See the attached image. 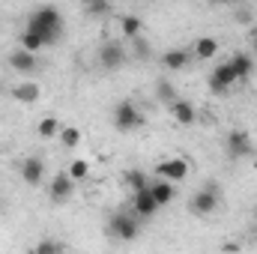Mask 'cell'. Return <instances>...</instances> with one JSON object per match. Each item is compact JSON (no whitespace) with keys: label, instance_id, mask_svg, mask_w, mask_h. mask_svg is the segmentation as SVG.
Instances as JSON below:
<instances>
[{"label":"cell","instance_id":"cell-21","mask_svg":"<svg viewBox=\"0 0 257 254\" xmlns=\"http://www.w3.org/2000/svg\"><path fill=\"white\" fill-rule=\"evenodd\" d=\"M18 45H21V48H27V51H36V54H39V51L45 48L42 36H36V33H33V30H27V27H24V30L18 33Z\"/></svg>","mask_w":257,"mask_h":254},{"label":"cell","instance_id":"cell-3","mask_svg":"<svg viewBox=\"0 0 257 254\" xmlns=\"http://www.w3.org/2000/svg\"><path fill=\"white\" fill-rule=\"evenodd\" d=\"M111 117H114V126L120 129V132H135V129L144 126V114H141V108L132 99L117 102L114 111H111Z\"/></svg>","mask_w":257,"mask_h":254},{"label":"cell","instance_id":"cell-25","mask_svg":"<svg viewBox=\"0 0 257 254\" xmlns=\"http://www.w3.org/2000/svg\"><path fill=\"white\" fill-rule=\"evenodd\" d=\"M84 12L90 18H108L111 15V0H90V3H84Z\"/></svg>","mask_w":257,"mask_h":254},{"label":"cell","instance_id":"cell-6","mask_svg":"<svg viewBox=\"0 0 257 254\" xmlns=\"http://www.w3.org/2000/svg\"><path fill=\"white\" fill-rule=\"evenodd\" d=\"M128 60L126 48L120 45V42H114V39H108V42H102V48H99V63L102 69H108V72H117V69H123Z\"/></svg>","mask_w":257,"mask_h":254},{"label":"cell","instance_id":"cell-13","mask_svg":"<svg viewBox=\"0 0 257 254\" xmlns=\"http://www.w3.org/2000/svg\"><path fill=\"white\" fill-rule=\"evenodd\" d=\"M168 111H171V117L180 123V126H192L194 120H197V111H194V105L189 102V99H174L171 105H168Z\"/></svg>","mask_w":257,"mask_h":254},{"label":"cell","instance_id":"cell-20","mask_svg":"<svg viewBox=\"0 0 257 254\" xmlns=\"http://www.w3.org/2000/svg\"><path fill=\"white\" fill-rule=\"evenodd\" d=\"M120 33H123L126 39L141 36V33H144V21H141L138 15H123V18H120Z\"/></svg>","mask_w":257,"mask_h":254},{"label":"cell","instance_id":"cell-29","mask_svg":"<svg viewBox=\"0 0 257 254\" xmlns=\"http://www.w3.org/2000/svg\"><path fill=\"white\" fill-rule=\"evenodd\" d=\"M251 45H254V54H257V33L251 36Z\"/></svg>","mask_w":257,"mask_h":254},{"label":"cell","instance_id":"cell-11","mask_svg":"<svg viewBox=\"0 0 257 254\" xmlns=\"http://www.w3.org/2000/svg\"><path fill=\"white\" fill-rule=\"evenodd\" d=\"M21 180H24L27 186H39V183L45 180V162H42L39 156H27V159L21 162Z\"/></svg>","mask_w":257,"mask_h":254},{"label":"cell","instance_id":"cell-18","mask_svg":"<svg viewBox=\"0 0 257 254\" xmlns=\"http://www.w3.org/2000/svg\"><path fill=\"white\" fill-rule=\"evenodd\" d=\"M230 66H233V72H236L239 81H248V75L254 72V60H251L245 51H236V54L230 57Z\"/></svg>","mask_w":257,"mask_h":254},{"label":"cell","instance_id":"cell-1","mask_svg":"<svg viewBox=\"0 0 257 254\" xmlns=\"http://www.w3.org/2000/svg\"><path fill=\"white\" fill-rule=\"evenodd\" d=\"M27 30H33L36 36H42L45 45H57L60 36H63V15H60V9L51 6V3L36 6L27 15Z\"/></svg>","mask_w":257,"mask_h":254},{"label":"cell","instance_id":"cell-7","mask_svg":"<svg viewBox=\"0 0 257 254\" xmlns=\"http://www.w3.org/2000/svg\"><path fill=\"white\" fill-rule=\"evenodd\" d=\"M156 177L171 180L174 186L183 183V180L189 177V159H183V156H177V159H162V162L156 165Z\"/></svg>","mask_w":257,"mask_h":254},{"label":"cell","instance_id":"cell-22","mask_svg":"<svg viewBox=\"0 0 257 254\" xmlns=\"http://www.w3.org/2000/svg\"><path fill=\"white\" fill-rule=\"evenodd\" d=\"M57 138H60V144H63L66 150H75V147H81V138H84V135H81L78 126H63Z\"/></svg>","mask_w":257,"mask_h":254},{"label":"cell","instance_id":"cell-27","mask_svg":"<svg viewBox=\"0 0 257 254\" xmlns=\"http://www.w3.org/2000/svg\"><path fill=\"white\" fill-rule=\"evenodd\" d=\"M156 96H159V102L171 105V102L177 99V87H174L171 81H159V84H156Z\"/></svg>","mask_w":257,"mask_h":254},{"label":"cell","instance_id":"cell-5","mask_svg":"<svg viewBox=\"0 0 257 254\" xmlns=\"http://www.w3.org/2000/svg\"><path fill=\"white\" fill-rule=\"evenodd\" d=\"M218 203H221V197H218L215 186H206V189L194 191L192 197H189V209H192L194 215H212L218 209Z\"/></svg>","mask_w":257,"mask_h":254},{"label":"cell","instance_id":"cell-12","mask_svg":"<svg viewBox=\"0 0 257 254\" xmlns=\"http://www.w3.org/2000/svg\"><path fill=\"white\" fill-rule=\"evenodd\" d=\"M72 191H75V180L69 177V174H54V180H51V186H48V194H51V200L54 203H66L69 197H72Z\"/></svg>","mask_w":257,"mask_h":254},{"label":"cell","instance_id":"cell-30","mask_svg":"<svg viewBox=\"0 0 257 254\" xmlns=\"http://www.w3.org/2000/svg\"><path fill=\"white\" fill-rule=\"evenodd\" d=\"M209 3H230V0H209Z\"/></svg>","mask_w":257,"mask_h":254},{"label":"cell","instance_id":"cell-15","mask_svg":"<svg viewBox=\"0 0 257 254\" xmlns=\"http://www.w3.org/2000/svg\"><path fill=\"white\" fill-rule=\"evenodd\" d=\"M150 191H153V197H156V203H159V206H168V203L177 197L174 183H171V180H162V177L150 180Z\"/></svg>","mask_w":257,"mask_h":254},{"label":"cell","instance_id":"cell-28","mask_svg":"<svg viewBox=\"0 0 257 254\" xmlns=\"http://www.w3.org/2000/svg\"><path fill=\"white\" fill-rule=\"evenodd\" d=\"M63 248H66L63 242H57V239H45V242H39L33 251L36 254H57V251H63Z\"/></svg>","mask_w":257,"mask_h":254},{"label":"cell","instance_id":"cell-4","mask_svg":"<svg viewBox=\"0 0 257 254\" xmlns=\"http://www.w3.org/2000/svg\"><path fill=\"white\" fill-rule=\"evenodd\" d=\"M236 81H239V78H236V72H233L230 60H224V63H218L212 72H209L206 87H209L212 96H224V93H230V87H233Z\"/></svg>","mask_w":257,"mask_h":254},{"label":"cell","instance_id":"cell-17","mask_svg":"<svg viewBox=\"0 0 257 254\" xmlns=\"http://www.w3.org/2000/svg\"><path fill=\"white\" fill-rule=\"evenodd\" d=\"M197 60H212L218 54V39L215 36H200L194 39V51H192Z\"/></svg>","mask_w":257,"mask_h":254},{"label":"cell","instance_id":"cell-19","mask_svg":"<svg viewBox=\"0 0 257 254\" xmlns=\"http://www.w3.org/2000/svg\"><path fill=\"white\" fill-rule=\"evenodd\" d=\"M60 120L57 117H42L39 123H36V135L42 138V141H51V138H57L60 135Z\"/></svg>","mask_w":257,"mask_h":254},{"label":"cell","instance_id":"cell-31","mask_svg":"<svg viewBox=\"0 0 257 254\" xmlns=\"http://www.w3.org/2000/svg\"><path fill=\"white\" fill-rule=\"evenodd\" d=\"M81 3H90V0H81Z\"/></svg>","mask_w":257,"mask_h":254},{"label":"cell","instance_id":"cell-10","mask_svg":"<svg viewBox=\"0 0 257 254\" xmlns=\"http://www.w3.org/2000/svg\"><path fill=\"white\" fill-rule=\"evenodd\" d=\"M251 138H248V132H242V129H233L230 135H227V156L230 159H245V156H251Z\"/></svg>","mask_w":257,"mask_h":254},{"label":"cell","instance_id":"cell-26","mask_svg":"<svg viewBox=\"0 0 257 254\" xmlns=\"http://www.w3.org/2000/svg\"><path fill=\"white\" fill-rule=\"evenodd\" d=\"M66 174H69L75 183H84V180L90 177V162H87V159H75V162L69 165V171H66Z\"/></svg>","mask_w":257,"mask_h":254},{"label":"cell","instance_id":"cell-24","mask_svg":"<svg viewBox=\"0 0 257 254\" xmlns=\"http://www.w3.org/2000/svg\"><path fill=\"white\" fill-rule=\"evenodd\" d=\"M128 45H132V54H135L138 60H150V57H153V48H150V42L144 39V33H141V36H132Z\"/></svg>","mask_w":257,"mask_h":254},{"label":"cell","instance_id":"cell-8","mask_svg":"<svg viewBox=\"0 0 257 254\" xmlns=\"http://www.w3.org/2000/svg\"><path fill=\"white\" fill-rule=\"evenodd\" d=\"M162 206L156 203V197H153V191H150V186L147 189H138L132 191V212L144 221V218H153L156 212H159Z\"/></svg>","mask_w":257,"mask_h":254},{"label":"cell","instance_id":"cell-2","mask_svg":"<svg viewBox=\"0 0 257 254\" xmlns=\"http://www.w3.org/2000/svg\"><path fill=\"white\" fill-rule=\"evenodd\" d=\"M108 233H111L114 239H120V242H132V239H138V233H141V218H138L132 209H120V212L111 215Z\"/></svg>","mask_w":257,"mask_h":254},{"label":"cell","instance_id":"cell-23","mask_svg":"<svg viewBox=\"0 0 257 254\" xmlns=\"http://www.w3.org/2000/svg\"><path fill=\"white\" fill-rule=\"evenodd\" d=\"M123 183H126L132 191H138V189H147V186H150V177H147L144 171L132 168V171H126V174H123Z\"/></svg>","mask_w":257,"mask_h":254},{"label":"cell","instance_id":"cell-14","mask_svg":"<svg viewBox=\"0 0 257 254\" xmlns=\"http://www.w3.org/2000/svg\"><path fill=\"white\" fill-rule=\"evenodd\" d=\"M189 63H192V54H189L186 48H168V51L162 54V66H165L168 72H183Z\"/></svg>","mask_w":257,"mask_h":254},{"label":"cell","instance_id":"cell-16","mask_svg":"<svg viewBox=\"0 0 257 254\" xmlns=\"http://www.w3.org/2000/svg\"><path fill=\"white\" fill-rule=\"evenodd\" d=\"M12 96H15V102H21V105H33V102H39L42 90H39V84H33V81H24V84L12 87Z\"/></svg>","mask_w":257,"mask_h":254},{"label":"cell","instance_id":"cell-9","mask_svg":"<svg viewBox=\"0 0 257 254\" xmlns=\"http://www.w3.org/2000/svg\"><path fill=\"white\" fill-rule=\"evenodd\" d=\"M9 66H12L15 72H21V75H33L36 66H39V54H36V51H27V48L18 45V48L9 54Z\"/></svg>","mask_w":257,"mask_h":254}]
</instances>
